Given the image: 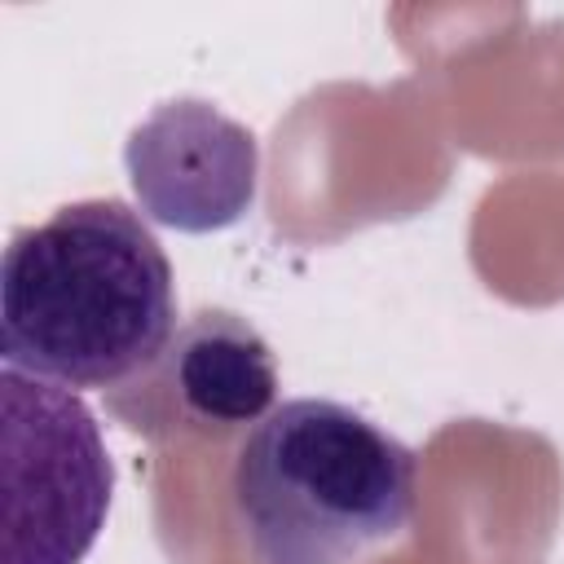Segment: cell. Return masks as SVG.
<instances>
[{
    "instance_id": "3",
    "label": "cell",
    "mask_w": 564,
    "mask_h": 564,
    "mask_svg": "<svg viewBox=\"0 0 564 564\" xmlns=\"http://www.w3.org/2000/svg\"><path fill=\"white\" fill-rule=\"evenodd\" d=\"M0 419V564H84L115 494V467L93 410L66 383L4 366Z\"/></svg>"
},
{
    "instance_id": "2",
    "label": "cell",
    "mask_w": 564,
    "mask_h": 564,
    "mask_svg": "<svg viewBox=\"0 0 564 564\" xmlns=\"http://www.w3.org/2000/svg\"><path fill=\"white\" fill-rule=\"evenodd\" d=\"M414 485V449L330 397L273 405L229 471L256 564H357L410 524Z\"/></svg>"
},
{
    "instance_id": "5",
    "label": "cell",
    "mask_w": 564,
    "mask_h": 564,
    "mask_svg": "<svg viewBox=\"0 0 564 564\" xmlns=\"http://www.w3.org/2000/svg\"><path fill=\"white\" fill-rule=\"evenodd\" d=\"M128 181L145 220L176 234H212L242 220L260 189L251 128L203 97L154 106L123 145Z\"/></svg>"
},
{
    "instance_id": "1",
    "label": "cell",
    "mask_w": 564,
    "mask_h": 564,
    "mask_svg": "<svg viewBox=\"0 0 564 564\" xmlns=\"http://www.w3.org/2000/svg\"><path fill=\"white\" fill-rule=\"evenodd\" d=\"M167 251L123 198H79L18 229L0 260L4 366L66 383L119 388L176 330Z\"/></svg>"
},
{
    "instance_id": "4",
    "label": "cell",
    "mask_w": 564,
    "mask_h": 564,
    "mask_svg": "<svg viewBox=\"0 0 564 564\" xmlns=\"http://www.w3.org/2000/svg\"><path fill=\"white\" fill-rule=\"evenodd\" d=\"M273 397L278 366L264 335L229 308H198L150 366L106 392V405L128 432L167 445L251 432Z\"/></svg>"
}]
</instances>
